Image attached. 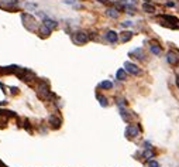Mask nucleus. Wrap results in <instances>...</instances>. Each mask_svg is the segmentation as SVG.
I'll return each instance as SVG.
<instances>
[{"instance_id":"obj_15","label":"nucleus","mask_w":179,"mask_h":167,"mask_svg":"<svg viewBox=\"0 0 179 167\" xmlns=\"http://www.w3.org/2000/svg\"><path fill=\"white\" fill-rule=\"evenodd\" d=\"M50 33H51V28H48V27H47V26H44V24H41L40 34H43L44 37H47V36H50Z\"/></svg>"},{"instance_id":"obj_6","label":"nucleus","mask_w":179,"mask_h":167,"mask_svg":"<svg viewBox=\"0 0 179 167\" xmlns=\"http://www.w3.org/2000/svg\"><path fill=\"white\" fill-rule=\"evenodd\" d=\"M106 38H107V41H110L112 44H114V43H117V40H119V36H117L116 31L110 30V31L106 33Z\"/></svg>"},{"instance_id":"obj_18","label":"nucleus","mask_w":179,"mask_h":167,"mask_svg":"<svg viewBox=\"0 0 179 167\" xmlns=\"http://www.w3.org/2000/svg\"><path fill=\"white\" fill-rule=\"evenodd\" d=\"M144 157H145V159H151V157H154V153L149 150V149H147L145 153H144Z\"/></svg>"},{"instance_id":"obj_10","label":"nucleus","mask_w":179,"mask_h":167,"mask_svg":"<svg viewBox=\"0 0 179 167\" xmlns=\"http://www.w3.org/2000/svg\"><path fill=\"white\" fill-rule=\"evenodd\" d=\"M131 37H133V33H131V31H123V33L120 34V40L123 41V43H126V41L131 40Z\"/></svg>"},{"instance_id":"obj_2","label":"nucleus","mask_w":179,"mask_h":167,"mask_svg":"<svg viewBox=\"0 0 179 167\" xmlns=\"http://www.w3.org/2000/svg\"><path fill=\"white\" fill-rule=\"evenodd\" d=\"M87 40H89V37H87L86 33H83V31H78L73 36V41L76 44H85V43H87Z\"/></svg>"},{"instance_id":"obj_25","label":"nucleus","mask_w":179,"mask_h":167,"mask_svg":"<svg viewBox=\"0 0 179 167\" xmlns=\"http://www.w3.org/2000/svg\"><path fill=\"white\" fill-rule=\"evenodd\" d=\"M144 2H145V3H148V2H149V0H144Z\"/></svg>"},{"instance_id":"obj_5","label":"nucleus","mask_w":179,"mask_h":167,"mask_svg":"<svg viewBox=\"0 0 179 167\" xmlns=\"http://www.w3.org/2000/svg\"><path fill=\"white\" fill-rule=\"evenodd\" d=\"M138 132H140V129L137 126H134V125H130V126H127V129H126V136L127 137H136L137 135H138Z\"/></svg>"},{"instance_id":"obj_20","label":"nucleus","mask_w":179,"mask_h":167,"mask_svg":"<svg viewBox=\"0 0 179 167\" xmlns=\"http://www.w3.org/2000/svg\"><path fill=\"white\" fill-rule=\"evenodd\" d=\"M148 166H149V167H159V164L157 163L155 160H151V161L148 163Z\"/></svg>"},{"instance_id":"obj_9","label":"nucleus","mask_w":179,"mask_h":167,"mask_svg":"<svg viewBox=\"0 0 179 167\" xmlns=\"http://www.w3.org/2000/svg\"><path fill=\"white\" fill-rule=\"evenodd\" d=\"M106 14L109 17H112V19H117L119 17V9H116V7H109L106 10Z\"/></svg>"},{"instance_id":"obj_8","label":"nucleus","mask_w":179,"mask_h":167,"mask_svg":"<svg viewBox=\"0 0 179 167\" xmlns=\"http://www.w3.org/2000/svg\"><path fill=\"white\" fill-rule=\"evenodd\" d=\"M130 55H136V58H138V60H144V57H145L143 48H136V50H133L130 53Z\"/></svg>"},{"instance_id":"obj_24","label":"nucleus","mask_w":179,"mask_h":167,"mask_svg":"<svg viewBox=\"0 0 179 167\" xmlns=\"http://www.w3.org/2000/svg\"><path fill=\"white\" fill-rule=\"evenodd\" d=\"M176 85H178V88H179V77L176 78Z\"/></svg>"},{"instance_id":"obj_16","label":"nucleus","mask_w":179,"mask_h":167,"mask_svg":"<svg viewBox=\"0 0 179 167\" xmlns=\"http://www.w3.org/2000/svg\"><path fill=\"white\" fill-rule=\"evenodd\" d=\"M100 88H103V89H112L113 84L110 82V81H103V82L100 84Z\"/></svg>"},{"instance_id":"obj_14","label":"nucleus","mask_w":179,"mask_h":167,"mask_svg":"<svg viewBox=\"0 0 179 167\" xmlns=\"http://www.w3.org/2000/svg\"><path fill=\"white\" fill-rule=\"evenodd\" d=\"M151 53L153 54H155V55H159V54L162 53V50H161V47L159 45H157V44H151Z\"/></svg>"},{"instance_id":"obj_4","label":"nucleus","mask_w":179,"mask_h":167,"mask_svg":"<svg viewBox=\"0 0 179 167\" xmlns=\"http://www.w3.org/2000/svg\"><path fill=\"white\" fill-rule=\"evenodd\" d=\"M166 61H168L171 65H173V67H176L179 64V57L176 55L175 53H172V51H169L168 54H166Z\"/></svg>"},{"instance_id":"obj_12","label":"nucleus","mask_w":179,"mask_h":167,"mask_svg":"<svg viewBox=\"0 0 179 167\" xmlns=\"http://www.w3.org/2000/svg\"><path fill=\"white\" fill-rule=\"evenodd\" d=\"M116 77H117V79H119V81H124V79H126V78H127L126 71H124L123 68H120V70L116 72Z\"/></svg>"},{"instance_id":"obj_11","label":"nucleus","mask_w":179,"mask_h":167,"mask_svg":"<svg viewBox=\"0 0 179 167\" xmlns=\"http://www.w3.org/2000/svg\"><path fill=\"white\" fill-rule=\"evenodd\" d=\"M43 24H44V26H47L48 28H51V30L56 27V21L55 20H51V19H44Z\"/></svg>"},{"instance_id":"obj_21","label":"nucleus","mask_w":179,"mask_h":167,"mask_svg":"<svg viewBox=\"0 0 179 167\" xmlns=\"http://www.w3.org/2000/svg\"><path fill=\"white\" fill-rule=\"evenodd\" d=\"M131 24H133V23H131V21H128V20H127V21H123V23H121V26H123V27H130V26H131Z\"/></svg>"},{"instance_id":"obj_22","label":"nucleus","mask_w":179,"mask_h":167,"mask_svg":"<svg viewBox=\"0 0 179 167\" xmlns=\"http://www.w3.org/2000/svg\"><path fill=\"white\" fill-rule=\"evenodd\" d=\"M97 2H100V3H107V2H110V0H97Z\"/></svg>"},{"instance_id":"obj_23","label":"nucleus","mask_w":179,"mask_h":167,"mask_svg":"<svg viewBox=\"0 0 179 167\" xmlns=\"http://www.w3.org/2000/svg\"><path fill=\"white\" fill-rule=\"evenodd\" d=\"M166 6H171V7H172L173 6V2H168V3H166Z\"/></svg>"},{"instance_id":"obj_7","label":"nucleus","mask_w":179,"mask_h":167,"mask_svg":"<svg viewBox=\"0 0 179 167\" xmlns=\"http://www.w3.org/2000/svg\"><path fill=\"white\" fill-rule=\"evenodd\" d=\"M50 123L54 126V129H58V127L61 126V123H62V122H61V119L58 116H55V115H51V116H50Z\"/></svg>"},{"instance_id":"obj_17","label":"nucleus","mask_w":179,"mask_h":167,"mask_svg":"<svg viewBox=\"0 0 179 167\" xmlns=\"http://www.w3.org/2000/svg\"><path fill=\"white\" fill-rule=\"evenodd\" d=\"M97 99H99V102H100V105H102V106H107V99L104 96H102V95H97Z\"/></svg>"},{"instance_id":"obj_19","label":"nucleus","mask_w":179,"mask_h":167,"mask_svg":"<svg viewBox=\"0 0 179 167\" xmlns=\"http://www.w3.org/2000/svg\"><path fill=\"white\" fill-rule=\"evenodd\" d=\"M117 105H119V106H124V105H126V101H124L123 98H117Z\"/></svg>"},{"instance_id":"obj_3","label":"nucleus","mask_w":179,"mask_h":167,"mask_svg":"<svg viewBox=\"0 0 179 167\" xmlns=\"http://www.w3.org/2000/svg\"><path fill=\"white\" fill-rule=\"evenodd\" d=\"M124 68H126V71H127V72L133 74V75H138V74H141V70H140V68L137 67L136 64L130 62V61L124 62Z\"/></svg>"},{"instance_id":"obj_13","label":"nucleus","mask_w":179,"mask_h":167,"mask_svg":"<svg viewBox=\"0 0 179 167\" xmlns=\"http://www.w3.org/2000/svg\"><path fill=\"white\" fill-rule=\"evenodd\" d=\"M143 10L147 11V13H154V11H155V7H154L153 4H149V3H144L143 4Z\"/></svg>"},{"instance_id":"obj_1","label":"nucleus","mask_w":179,"mask_h":167,"mask_svg":"<svg viewBox=\"0 0 179 167\" xmlns=\"http://www.w3.org/2000/svg\"><path fill=\"white\" fill-rule=\"evenodd\" d=\"M38 94H40V98H43V99H50L51 98V91H50V87H48V82L47 81H43L40 84Z\"/></svg>"}]
</instances>
